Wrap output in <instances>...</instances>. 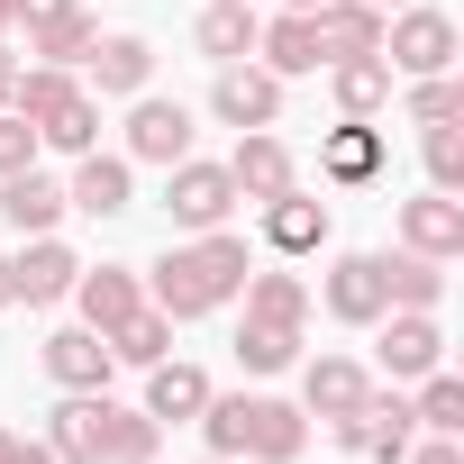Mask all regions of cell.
I'll use <instances>...</instances> for the list:
<instances>
[{
    "label": "cell",
    "instance_id": "1",
    "mask_svg": "<svg viewBox=\"0 0 464 464\" xmlns=\"http://www.w3.org/2000/svg\"><path fill=\"white\" fill-rule=\"evenodd\" d=\"M265 46V73H319L337 55H373L382 46V10H364V0H319V10H292L274 28H256Z\"/></svg>",
    "mask_w": 464,
    "mask_h": 464
},
{
    "label": "cell",
    "instance_id": "2",
    "mask_svg": "<svg viewBox=\"0 0 464 464\" xmlns=\"http://www.w3.org/2000/svg\"><path fill=\"white\" fill-rule=\"evenodd\" d=\"M46 446H55V464H155V419L119 410L110 392H73L46 419Z\"/></svg>",
    "mask_w": 464,
    "mask_h": 464
},
{
    "label": "cell",
    "instance_id": "3",
    "mask_svg": "<svg viewBox=\"0 0 464 464\" xmlns=\"http://www.w3.org/2000/svg\"><path fill=\"white\" fill-rule=\"evenodd\" d=\"M246 237H218V227H200L191 246H173L164 265H155V310L164 319H200V310H218V301H237L246 292Z\"/></svg>",
    "mask_w": 464,
    "mask_h": 464
},
{
    "label": "cell",
    "instance_id": "4",
    "mask_svg": "<svg viewBox=\"0 0 464 464\" xmlns=\"http://www.w3.org/2000/svg\"><path fill=\"white\" fill-rule=\"evenodd\" d=\"M200 428H209V446H218V455H237V464H292V455L310 446V419H301L292 401H265V392L209 401V410H200Z\"/></svg>",
    "mask_w": 464,
    "mask_h": 464
},
{
    "label": "cell",
    "instance_id": "5",
    "mask_svg": "<svg viewBox=\"0 0 464 464\" xmlns=\"http://www.w3.org/2000/svg\"><path fill=\"white\" fill-rule=\"evenodd\" d=\"M301 319H310V292H301V274H256V283H246L237 364H246V373H283V364L301 355Z\"/></svg>",
    "mask_w": 464,
    "mask_h": 464
},
{
    "label": "cell",
    "instance_id": "6",
    "mask_svg": "<svg viewBox=\"0 0 464 464\" xmlns=\"http://www.w3.org/2000/svg\"><path fill=\"white\" fill-rule=\"evenodd\" d=\"M10 110H19L46 146H64V155H92V137H101V110H92V92H82L64 64L19 73V82H10Z\"/></svg>",
    "mask_w": 464,
    "mask_h": 464
},
{
    "label": "cell",
    "instance_id": "7",
    "mask_svg": "<svg viewBox=\"0 0 464 464\" xmlns=\"http://www.w3.org/2000/svg\"><path fill=\"white\" fill-rule=\"evenodd\" d=\"M337 446H355V455H382V464H401L410 446H419V419L392 401V392H364L346 419H337Z\"/></svg>",
    "mask_w": 464,
    "mask_h": 464
},
{
    "label": "cell",
    "instance_id": "8",
    "mask_svg": "<svg viewBox=\"0 0 464 464\" xmlns=\"http://www.w3.org/2000/svg\"><path fill=\"white\" fill-rule=\"evenodd\" d=\"M173 182H164V209H173V227H218L227 209H237V182H227V164H164Z\"/></svg>",
    "mask_w": 464,
    "mask_h": 464
},
{
    "label": "cell",
    "instance_id": "9",
    "mask_svg": "<svg viewBox=\"0 0 464 464\" xmlns=\"http://www.w3.org/2000/svg\"><path fill=\"white\" fill-rule=\"evenodd\" d=\"M446 64H455V19L401 10L392 19V73H446Z\"/></svg>",
    "mask_w": 464,
    "mask_h": 464
},
{
    "label": "cell",
    "instance_id": "10",
    "mask_svg": "<svg viewBox=\"0 0 464 464\" xmlns=\"http://www.w3.org/2000/svg\"><path fill=\"white\" fill-rule=\"evenodd\" d=\"M128 155L137 164H182L191 155V110L182 101H137L128 110Z\"/></svg>",
    "mask_w": 464,
    "mask_h": 464
},
{
    "label": "cell",
    "instance_id": "11",
    "mask_svg": "<svg viewBox=\"0 0 464 464\" xmlns=\"http://www.w3.org/2000/svg\"><path fill=\"white\" fill-rule=\"evenodd\" d=\"M209 101H218V119H227V128H274V119H283V73H256V64H227Z\"/></svg>",
    "mask_w": 464,
    "mask_h": 464
},
{
    "label": "cell",
    "instance_id": "12",
    "mask_svg": "<svg viewBox=\"0 0 464 464\" xmlns=\"http://www.w3.org/2000/svg\"><path fill=\"white\" fill-rule=\"evenodd\" d=\"M401 237H410V256H428V265L464 256V200H455V191H428V200H410V209H401Z\"/></svg>",
    "mask_w": 464,
    "mask_h": 464
},
{
    "label": "cell",
    "instance_id": "13",
    "mask_svg": "<svg viewBox=\"0 0 464 464\" xmlns=\"http://www.w3.org/2000/svg\"><path fill=\"white\" fill-rule=\"evenodd\" d=\"M437 355H446L437 319H428V310H392V328H382V373H392V382H419V373H437Z\"/></svg>",
    "mask_w": 464,
    "mask_h": 464
},
{
    "label": "cell",
    "instance_id": "14",
    "mask_svg": "<svg viewBox=\"0 0 464 464\" xmlns=\"http://www.w3.org/2000/svg\"><path fill=\"white\" fill-rule=\"evenodd\" d=\"M110 364H119V355H110L101 328H55V337H46V373H55L64 392H101Z\"/></svg>",
    "mask_w": 464,
    "mask_h": 464
},
{
    "label": "cell",
    "instance_id": "15",
    "mask_svg": "<svg viewBox=\"0 0 464 464\" xmlns=\"http://www.w3.org/2000/svg\"><path fill=\"white\" fill-rule=\"evenodd\" d=\"M227 182H237V200H283V191H292V146L265 137V128H246V146H237V164H227Z\"/></svg>",
    "mask_w": 464,
    "mask_h": 464
},
{
    "label": "cell",
    "instance_id": "16",
    "mask_svg": "<svg viewBox=\"0 0 464 464\" xmlns=\"http://www.w3.org/2000/svg\"><path fill=\"white\" fill-rule=\"evenodd\" d=\"M73 274H82V265H73V246H55V237H37V246H28V256L10 265V301H28V310H46V301H64V292H73Z\"/></svg>",
    "mask_w": 464,
    "mask_h": 464
},
{
    "label": "cell",
    "instance_id": "17",
    "mask_svg": "<svg viewBox=\"0 0 464 464\" xmlns=\"http://www.w3.org/2000/svg\"><path fill=\"white\" fill-rule=\"evenodd\" d=\"M328 310H337L346 328L382 319V310H392V292H382V256H337V274H328Z\"/></svg>",
    "mask_w": 464,
    "mask_h": 464
},
{
    "label": "cell",
    "instance_id": "18",
    "mask_svg": "<svg viewBox=\"0 0 464 464\" xmlns=\"http://www.w3.org/2000/svg\"><path fill=\"white\" fill-rule=\"evenodd\" d=\"M73 301H82V328H119V319H137L146 310V292H137V274L128 265H101V274H73Z\"/></svg>",
    "mask_w": 464,
    "mask_h": 464
},
{
    "label": "cell",
    "instance_id": "19",
    "mask_svg": "<svg viewBox=\"0 0 464 464\" xmlns=\"http://www.w3.org/2000/svg\"><path fill=\"white\" fill-rule=\"evenodd\" d=\"M209 410V382H200V364H146V419L164 428V419H200Z\"/></svg>",
    "mask_w": 464,
    "mask_h": 464
},
{
    "label": "cell",
    "instance_id": "20",
    "mask_svg": "<svg viewBox=\"0 0 464 464\" xmlns=\"http://www.w3.org/2000/svg\"><path fill=\"white\" fill-rule=\"evenodd\" d=\"M0 218H10V227H28V237H46V227L64 218V191L28 164V173H0Z\"/></svg>",
    "mask_w": 464,
    "mask_h": 464
},
{
    "label": "cell",
    "instance_id": "21",
    "mask_svg": "<svg viewBox=\"0 0 464 464\" xmlns=\"http://www.w3.org/2000/svg\"><path fill=\"white\" fill-rule=\"evenodd\" d=\"M265 237H274V256H310V246H328V200H301V191L265 200Z\"/></svg>",
    "mask_w": 464,
    "mask_h": 464
},
{
    "label": "cell",
    "instance_id": "22",
    "mask_svg": "<svg viewBox=\"0 0 464 464\" xmlns=\"http://www.w3.org/2000/svg\"><path fill=\"white\" fill-rule=\"evenodd\" d=\"M92 82L101 92H146V73H155V46L146 37H92Z\"/></svg>",
    "mask_w": 464,
    "mask_h": 464
},
{
    "label": "cell",
    "instance_id": "23",
    "mask_svg": "<svg viewBox=\"0 0 464 464\" xmlns=\"http://www.w3.org/2000/svg\"><path fill=\"white\" fill-rule=\"evenodd\" d=\"M328 73H337V110H346V119H373V110L392 101V64H382V46H373V55H337Z\"/></svg>",
    "mask_w": 464,
    "mask_h": 464
},
{
    "label": "cell",
    "instance_id": "24",
    "mask_svg": "<svg viewBox=\"0 0 464 464\" xmlns=\"http://www.w3.org/2000/svg\"><path fill=\"white\" fill-rule=\"evenodd\" d=\"M64 209H92V218H119L128 209V164L119 155H82V173H73V191H64Z\"/></svg>",
    "mask_w": 464,
    "mask_h": 464
},
{
    "label": "cell",
    "instance_id": "25",
    "mask_svg": "<svg viewBox=\"0 0 464 464\" xmlns=\"http://www.w3.org/2000/svg\"><path fill=\"white\" fill-rule=\"evenodd\" d=\"M364 392H373V382H364V364H346V355H319V364L301 373V401H310L319 419H346Z\"/></svg>",
    "mask_w": 464,
    "mask_h": 464
},
{
    "label": "cell",
    "instance_id": "26",
    "mask_svg": "<svg viewBox=\"0 0 464 464\" xmlns=\"http://www.w3.org/2000/svg\"><path fill=\"white\" fill-rule=\"evenodd\" d=\"M246 46H256V10H246V0H209V10H200V55L237 64Z\"/></svg>",
    "mask_w": 464,
    "mask_h": 464
},
{
    "label": "cell",
    "instance_id": "27",
    "mask_svg": "<svg viewBox=\"0 0 464 464\" xmlns=\"http://www.w3.org/2000/svg\"><path fill=\"white\" fill-rule=\"evenodd\" d=\"M382 292H392V310H437L446 274H437L428 256H382Z\"/></svg>",
    "mask_w": 464,
    "mask_h": 464
},
{
    "label": "cell",
    "instance_id": "28",
    "mask_svg": "<svg viewBox=\"0 0 464 464\" xmlns=\"http://www.w3.org/2000/svg\"><path fill=\"white\" fill-rule=\"evenodd\" d=\"M164 346H173V319H164L155 301H146L137 319H119V328H110V355H119V364H164Z\"/></svg>",
    "mask_w": 464,
    "mask_h": 464
},
{
    "label": "cell",
    "instance_id": "29",
    "mask_svg": "<svg viewBox=\"0 0 464 464\" xmlns=\"http://www.w3.org/2000/svg\"><path fill=\"white\" fill-rule=\"evenodd\" d=\"M92 37H101V28H92L82 10H55V19H37V28H28V55H46V64H73V55H92Z\"/></svg>",
    "mask_w": 464,
    "mask_h": 464
},
{
    "label": "cell",
    "instance_id": "30",
    "mask_svg": "<svg viewBox=\"0 0 464 464\" xmlns=\"http://www.w3.org/2000/svg\"><path fill=\"white\" fill-rule=\"evenodd\" d=\"M419 382H428V392H419V410H410V419H419V428H437V437H455V428H464V382H455V373H419Z\"/></svg>",
    "mask_w": 464,
    "mask_h": 464
},
{
    "label": "cell",
    "instance_id": "31",
    "mask_svg": "<svg viewBox=\"0 0 464 464\" xmlns=\"http://www.w3.org/2000/svg\"><path fill=\"white\" fill-rule=\"evenodd\" d=\"M373 164H382V137H373V128H337V137H328V173H337V182H364Z\"/></svg>",
    "mask_w": 464,
    "mask_h": 464
},
{
    "label": "cell",
    "instance_id": "32",
    "mask_svg": "<svg viewBox=\"0 0 464 464\" xmlns=\"http://www.w3.org/2000/svg\"><path fill=\"white\" fill-rule=\"evenodd\" d=\"M428 182H437V191H455V182H464V128H455V119H437V128H428Z\"/></svg>",
    "mask_w": 464,
    "mask_h": 464
},
{
    "label": "cell",
    "instance_id": "33",
    "mask_svg": "<svg viewBox=\"0 0 464 464\" xmlns=\"http://www.w3.org/2000/svg\"><path fill=\"white\" fill-rule=\"evenodd\" d=\"M410 119H419V128H437V119H464V92H455L446 73H419V92H410Z\"/></svg>",
    "mask_w": 464,
    "mask_h": 464
},
{
    "label": "cell",
    "instance_id": "34",
    "mask_svg": "<svg viewBox=\"0 0 464 464\" xmlns=\"http://www.w3.org/2000/svg\"><path fill=\"white\" fill-rule=\"evenodd\" d=\"M28 155H37V128L19 110H0V173H28Z\"/></svg>",
    "mask_w": 464,
    "mask_h": 464
},
{
    "label": "cell",
    "instance_id": "35",
    "mask_svg": "<svg viewBox=\"0 0 464 464\" xmlns=\"http://www.w3.org/2000/svg\"><path fill=\"white\" fill-rule=\"evenodd\" d=\"M401 464H464V446H455V437H428V446H410Z\"/></svg>",
    "mask_w": 464,
    "mask_h": 464
},
{
    "label": "cell",
    "instance_id": "36",
    "mask_svg": "<svg viewBox=\"0 0 464 464\" xmlns=\"http://www.w3.org/2000/svg\"><path fill=\"white\" fill-rule=\"evenodd\" d=\"M10 464H55V446H10Z\"/></svg>",
    "mask_w": 464,
    "mask_h": 464
},
{
    "label": "cell",
    "instance_id": "37",
    "mask_svg": "<svg viewBox=\"0 0 464 464\" xmlns=\"http://www.w3.org/2000/svg\"><path fill=\"white\" fill-rule=\"evenodd\" d=\"M10 82H19V64H10V55H0V110H10Z\"/></svg>",
    "mask_w": 464,
    "mask_h": 464
},
{
    "label": "cell",
    "instance_id": "38",
    "mask_svg": "<svg viewBox=\"0 0 464 464\" xmlns=\"http://www.w3.org/2000/svg\"><path fill=\"white\" fill-rule=\"evenodd\" d=\"M0 310H10V256H0Z\"/></svg>",
    "mask_w": 464,
    "mask_h": 464
},
{
    "label": "cell",
    "instance_id": "39",
    "mask_svg": "<svg viewBox=\"0 0 464 464\" xmlns=\"http://www.w3.org/2000/svg\"><path fill=\"white\" fill-rule=\"evenodd\" d=\"M10 446H19V437H10V428H0V464H10Z\"/></svg>",
    "mask_w": 464,
    "mask_h": 464
},
{
    "label": "cell",
    "instance_id": "40",
    "mask_svg": "<svg viewBox=\"0 0 464 464\" xmlns=\"http://www.w3.org/2000/svg\"><path fill=\"white\" fill-rule=\"evenodd\" d=\"M364 10H401V0H364Z\"/></svg>",
    "mask_w": 464,
    "mask_h": 464
},
{
    "label": "cell",
    "instance_id": "41",
    "mask_svg": "<svg viewBox=\"0 0 464 464\" xmlns=\"http://www.w3.org/2000/svg\"><path fill=\"white\" fill-rule=\"evenodd\" d=\"M0 28H10V0H0Z\"/></svg>",
    "mask_w": 464,
    "mask_h": 464
},
{
    "label": "cell",
    "instance_id": "42",
    "mask_svg": "<svg viewBox=\"0 0 464 464\" xmlns=\"http://www.w3.org/2000/svg\"><path fill=\"white\" fill-rule=\"evenodd\" d=\"M292 10H319V0H292Z\"/></svg>",
    "mask_w": 464,
    "mask_h": 464
},
{
    "label": "cell",
    "instance_id": "43",
    "mask_svg": "<svg viewBox=\"0 0 464 464\" xmlns=\"http://www.w3.org/2000/svg\"><path fill=\"white\" fill-rule=\"evenodd\" d=\"M227 464H237V455H227Z\"/></svg>",
    "mask_w": 464,
    "mask_h": 464
}]
</instances>
